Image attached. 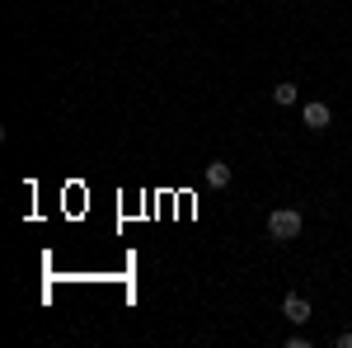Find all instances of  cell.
I'll list each match as a JSON object with an SVG mask.
<instances>
[{
    "label": "cell",
    "mask_w": 352,
    "mask_h": 348,
    "mask_svg": "<svg viewBox=\"0 0 352 348\" xmlns=\"http://www.w3.org/2000/svg\"><path fill=\"white\" fill-rule=\"evenodd\" d=\"M300 226H305V221H300L296 207H277V212H268V236L272 240H296Z\"/></svg>",
    "instance_id": "cell-1"
},
{
    "label": "cell",
    "mask_w": 352,
    "mask_h": 348,
    "mask_svg": "<svg viewBox=\"0 0 352 348\" xmlns=\"http://www.w3.org/2000/svg\"><path fill=\"white\" fill-rule=\"evenodd\" d=\"M282 316H287L292 325H305V320H310V301H305L300 292H287V296H282Z\"/></svg>",
    "instance_id": "cell-2"
},
{
    "label": "cell",
    "mask_w": 352,
    "mask_h": 348,
    "mask_svg": "<svg viewBox=\"0 0 352 348\" xmlns=\"http://www.w3.org/2000/svg\"><path fill=\"white\" fill-rule=\"evenodd\" d=\"M300 118H305V127L324 132V127H329V104H324V99H310V104L300 108Z\"/></svg>",
    "instance_id": "cell-3"
},
{
    "label": "cell",
    "mask_w": 352,
    "mask_h": 348,
    "mask_svg": "<svg viewBox=\"0 0 352 348\" xmlns=\"http://www.w3.org/2000/svg\"><path fill=\"white\" fill-rule=\"evenodd\" d=\"M202 179H207V188H226V184H230V165H226V161H212L207 170H202Z\"/></svg>",
    "instance_id": "cell-4"
},
{
    "label": "cell",
    "mask_w": 352,
    "mask_h": 348,
    "mask_svg": "<svg viewBox=\"0 0 352 348\" xmlns=\"http://www.w3.org/2000/svg\"><path fill=\"white\" fill-rule=\"evenodd\" d=\"M300 99V90L292 81H282V85H272V104H282V108H292Z\"/></svg>",
    "instance_id": "cell-5"
},
{
    "label": "cell",
    "mask_w": 352,
    "mask_h": 348,
    "mask_svg": "<svg viewBox=\"0 0 352 348\" xmlns=\"http://www.w3.org/2000/svg\"><path fill=\"white\" fill-rule=\"evenodd\" d=\"M338 348H352V329H343V334H338Z\"/></svg>",
    "instance_id": "cell-6"
}]
</instances>
